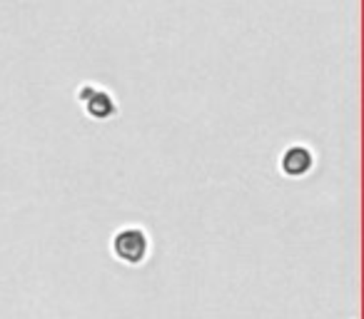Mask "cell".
Returning <instances> with one entry per match:
<instances>
[{
    "label": "cell",
    "instance_id": "6da1fadb",
    "mask_svg": "<svg viewBox=\"0 0 364 319\" xmlns=\"http://www.w3.org/2000/svg\"><path fill=\"white\" fill-rule=\"evenodd\" d=\"M147 249H150V239L140 227H125L112 237V252L125 264H140L147 257Z\"/></svg>",
    "mask_w": 364,
    "mask_h": 319
},
{
    "label": "cell",
    "instance_id": "7a4b0ae2",
    "mask_svg": "<svg viewBox=\"0 0 364 319\" xmlns=\"http://www.w3.org/2000/svg\"><path fill=\"white\" fill-rule=\"evenodd\" d=\"M77 100L82 102V107H85V112L92 117V120H110V117L117 112V105H115V100H112L110 92L97 90V87H92V85L80 87Z\"/></svg>",
    "mask_w": 364,
    "mask_h": 319
},
{
    "label": "cell",
    "instance_id": "3957f363",
    "mask_svg": "<svg viewBox=\"0 0 364 319\" xmlns=\"http://www.w3.org/2000/svg\"><path fill=\"white\" fill-rule=\"evenodd\" d=\"M314 168V155L309 147L304 145H292L282 152L279 157V170H282L287 178H304Z\"/></svg>",
    "mask_w": 364,
    "mask_h": 319
}]
</instances>
